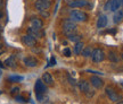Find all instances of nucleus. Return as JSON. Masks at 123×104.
I'll use <instances>...</instances> for the list:
<instances>
[{
    "label": "nucleus",
    "instance_id": "17",
    "mask_svg": "<svg viewBox=\"0 0 123 104\" xmlns=\"http://www.w3.org/2000/svg\"><path fill=\"white\" fill-rule=\"evenodd\" d=\"M123 21V9H119L116 13H115L114 17H113V22L115 24H119L120 22Z\"/></svg>",
    "mask_w": 123,
    "mask_h": 104
},
{
    "label": "nucleus",
    "instance_id": "9",
    "mask_svg": "<svg viewBox=\"0 0 123 104\" xmlns=\"http://www.w3.org/2000/svg\"><path fill=\"white\" fill-rule=\"evenodd\" d=\"M71 8H83L87 7V5L89 4L88 0H72L67 2Z\"/></svg>",
    "mask_w": 123,
    "mask_h": 104
},
{
    "label": "nucleus",
    "instance_id": "21",
    "mask_svg": "<svg viewBox=\"0 0 123 104\" xmlns=\"http://www.w3.org/2000/svg\"><path fill=\"white\" fill-rule=\"evenodd\" d=\"M108 59H110L111 62H114V63L119 62V57H117V54H116L114 51L108 52Z\"/></svg>",
    "mask_w": 123,
    "mask_h": 104
},
{
    "label": "nucleus",
    "instance_id": "26",
    "mask_svg": "<svg viewBox=\"0 0 123 104\" xmlns=\"http://www.w3.org/2000/svg\"><path fill=\"white\" fill-rule=\"evenodd\" d=\"M40 15L44 18H48L49 17V11L48 10H44V11H40Z\"/></svg>",
    "mask_w": 123,
    "mask_h": 104
},
{
    "label": "nucleus",
    "instance_id": "32",
    "mask_svg": "<svg viewBox=\"0 0 123 104\" xmlns=\"http://www.w3.org/2000/svg\"><path fill=\"white\" fill-rule=\"evenodd\" d=\"M2 6H4V1H2V0H0V9L2 8Z\"/></svg>",
    "mask_w": 123,
    "mask_h": 104
},
{
    "label": "nucleus",
    "instance_id": "25",
    "mask_svg": "<svg viewBox=\"0 0 123 104\" xmlns=\"http://www.w3.org/2000/svg\"><path fill=\"white\" fill-rule=\"evenodd\" d=\"M18 92H19V87H13L12 91H10V93H12V95H16Z\"/></svg>",
    "mask_w": 123,
    "mask_h": 104
},
{
    "label": "nucleus",
    "instance_id": "31",
    "mask_svg": "<svg viewBox=\"0 0 123 104\" xmlns=\"http://www.w3.org/2000/svg\"><path fill=\"white\" fill-rule=\"evenodd\" d=\"M2 17H4V13H2V10L0 9V19H1Z\"/></svg>",
    "mask_w": 123,
    "mask_h": 104
},
{
    "label": "nucleus",
    "instance_id": "18",
    "mask_svg": "<svg viewBox=\"0 0 123 104\" xmlns=\"http://www.w3.org/2000/svg\"><path fill=\"white\" fill-rule=\"evenodd\" d=\"M122 5L120 0H111V11H117Z\"/></svg>",
    "mask_w": 123,
    "mask_h": 104
},
{
    "label": "nucleus",
    "instance_id": "1",
    "mask_svg": "<svg viewBox=\"0 0 123 104\" xmlns=\"http://www.w3.org/2000/svg\"><path fill=\"white\" fill-rule=\"evenodd\" d=\"M88 14L82 10H79V9H74L70 13V19H72L75 23H84L88 21Z\"/></svg>",
    "mask_w": 123,
    "mask_h": 104
},
{
    "label": "nucleus",
    "instance_id": "6",
    "mask_svg": "<svg viewBox=\"0 0 123 104\" xmlns=\"http://www.w3.org/2000/svg\"><path fill=\"white\" fill-rule=\"evenodd\" d=\"M22 42L24 45L26 47H30V48H33L37 45V39H34L33 36H31L29 34H25L22 36Z\"/></svg>",
    "mask_w": 123,
    "mask_h": 104
},
{
    "label": "nucleus",
    "instance_id": "5",
    "mask_svg": "<svg viewBox=\"0 0 123 104\" xmlns=\"http://www.w3.org/2000/svg\"><path fill=\"white\" fill-rule=\"evenodd\" d=\"M34 8L38 11H44V10H49L50 8V1L48 0H37L34 2Z\"/></svg>",
    "mask_w": 123,
    "mask_h": 104
},
{
    "label": "nucleus",
    "instance_id": "37",
    "mask_svg": "<svg viewBox=\"0 0 123 104\" xmlns=\"http://www.w3.org/2000/svg\"><path fill=\"white\" fill-rule=\"evenodd\" d=\"M121 58H122V60H123V53H121Z\"/></svg>",
    "mask_w": 123,
    "mask_h": 104
},
{
    "label": "nucleus",
    "instance_id": "36",
    "mask_svg": "<svg viewBox=\"0 0 123 104\" xmlns=\"http://www.w3.org/2000/svg\"><path fill=\"white\" fill-rule=\"evenodd\" d=\"M120 1H121V5L123 6V0H120Z\"/></svg>",
    "mask_w": 123,
    "mask_h": 104
},
{
    "label": "nucleus",
    "instance_id": "15",
    "mask_svg": "<svg viewBox=\"0 0 123 104\" xmlns=\"http://www.w3.org/2000/svg\"><path fill=\"white\" fill-rule=\"evenodd\" d=\"M41 80H42L46 85H49V86L54 84V78L49 73H44V74L42 75V79H41Z\"/></svg>",
    "mask_w": 123,
    "mask_h": 104
},
{
    "label": "nucleus",
    "instance_id": "27",
    "mask_svg": "<svg viewBox=\"0 0 123 104\" xmlns=\"http://www.w3.org/2000/svg\"><path fill=\"white\" fill-rule=\"evenodd\" d=\"M68 82L71 83V85H73V86H75V85H78V83L75 82L74 79H73V78H71L70 77V75H68Z\"/></svg>",
    "mask_w": 123,
    "mask_h": 104
},
{
    "label": "nucleus",
    "instance_id": "34",
    "mask_svg": "<svg viewBox=\"0 0 123 104\" xmlns=\"http://www.w3.org/2000/svg\"><path fill=\"white\" fill-rule=\"evenodd\" d=\"M1 32H2V26L0 25V33H1Z\"/></svg>",
    "mask_w": 123,
    "mask_h": 104
},
{
    "label": "nucleus",
    "instance_id": "11",
    "mask_svg": "<svg viewBox=\"0 0 123 104\" xmlns=\"http://www.w3.org/2000/svg\"><path fill=\"white\" fill-rule=\"evenodd\" d=\"M30 24H31V27L37 28V30H42V27H43V22L39 17H31Z\"/></svg>",
    "mask_w": 123,
    "mask_h": 104
},
{
    "label": "nucleus",
    "instance_id": "7",
    "mask_svg": "<svg viewBox=\"0 0 123 104\" xmlns=\"http://www.w3.org/2000/svg\"><path fill=\"white\" fill-rule=\"evenodd\" d=\"M34 89H35V94H41V95H43L44 93L47 92V85H46L41 79H38V80L35 82Z\"/></svg>",
    "mask_w": 123,
    "mask_h": 104
},
{
    "label": "nucleus",
    "instance_id": "16",
    "mask_svg": "<svg viewBox=\"0 0 123 104\" xmlns=\"http://www.w3.org/2000/svg\"><path fill=\"white\" fill-rule=\"evenodd\" d=\"M66 36H67V39L70 40L71 42H74V43H76V42H80V41L82 40V35L75 34V32H74V33H70V34H66Z\"/></svg>",
    "mask_w": 123,
    "mask_h": 104
},
{
    "label": "nucleus",
    "instance_id": "8",
    "mask_svg": "<svg viewBox=\"0 0 123 104\" xmlns=\"http://www.w3.org/2000/svg\"><path fill=\"white\" fill-rule=\"evenodd\" d=\"M106 95L108 96V99H110L112 102H119L121 100V96L116 93V92L113 89V88H111V87H106Z\"/></svg>",
    "mask_w": 123,
    "mask_h": 104
},
{
    "label": "nucleus",
    "instance_id": "33",
    "mask_svg": "<svg viewBox=\"0 0 123 104\" xmlns=\"http://www.w3.org/2000/svg\"><path fill=\"white\" fill-rule=\"evenodd\" d=\"M116 104H123V100H120L119 102H116Z\"/></svg>",
    "mask_w": 123,
    "mask_h": 104
},
{
    "label": "nucleus",
    "instance_id": "38",
    "mask_svg": "<svg viewBox=\"0 0 123 104\" xmlns=\"http://www.w3.org/2000/svg\"><path fill=\"white\" fill-rule=\"evenodd\" d=\"M48 1H50V0H48Z\"/></svg>",
    "mask_w": 123,
    "mask_h": 104
},
{
    "label": "nucleus",
    "instance_id": "35",
    "mask_svg": "<svg viewBox=\"0 0 123 104\" xmlns=\"http://www.w3.org/2000/svg\"><path fill=\"white\" fill-rule=\"evenodd\" d=\"M1 41H2V37H1V33H0V43H1Z\"/></svg>",
    "mask_w": 123,
    "mask_h": 104
},
{
    "label": "nucleus",
    "instance_id": "28",
    "mask_svg": "<svg viewBox=\"0 0 123 104\" xmlns=\"http://www.w3.org/2000/svg\"><path fill=\"white\" fill-rule=\"evenodd\" d=\"M15 99H16V101H17V102H25L24 97H22V96H16Z\"/></svg>",
    "mask_w": 123,
    "mask_h": 104
},
{
    "label": "nucleus",
    "instance_id": "20",
    "mask_svg": "<svg viewBox=\"0 0 123 104\" xmlns=\"http://www.w3.org/2000/svg\"><path fill=\"white\" fill-rule=\"evenodd\" d=\"M83 48H84V44H83V42H76L75 43V45H74V53L75 54H81V52H82V50H83Z\"/></svg>",
    "mask_w": 123,
    "mask_h": 104
},
{
    "label": "nucleus",
    "instance_id": "14",
    "mask_svg": "<svg viewBox=\"0 0 123 104\" xmlns=\"http://www.w3.org/2000/svg\"><path fill=\"white\" fill-rule=\"evenodd\" d=\"M108 23V19H107V16L106 15H100L98 19H97V28H104L106 27Z\"/></svg>",
    "mask_w": 123,
    "mask_h": 104
},
{
    "label": "nucleus",
    "instance_id": "3",
    "mask_svg": "<svg viewBox=\"0 0 123 104\" xmlns=\"http://www.w3.org/2000/svg\"><path fill=\"white\" fill-rule=\"evenodd\" d=\"M62 28H63V32L65 35L70 34V33H74L76 31V23L73 22L70 18H66L62 23Z\"/></svg>",
    "mask_w": 123,
    "mask_h": 104
},
{
    "label": "nucleus",
    "instance_id": "10",
    "mask_svg": "<svg viewBox=\"0 0 123 104\" xmlns=\"http://www.w3.org/2000/svg\"><path fill=\"white\" fill-rule=\"evenodd\" d=\"M27 34L33 36L34 39H41V37H43L44 33L42 30H37V28H33V27H29L27 28Z\"/></svg>",
    "mask_w": 123,
    "mask_h": 104
},
{
    "label": "nucleus",
    "instance_id": "30",
    "mask_svg": "<svg viewBox=\"0 0 123 104\" xmlns=\"http://www.w3.org/2000/svg\"><path fill=\"white\" fill-rule=\"evenodd\" d=\"M56 63V60H55V58H51V60H50V63H49V66H54Z\"/></svg>",
    "mask_w": 123,
    "mask_h": 104
},
{
    "label": "nucleus",
    "instance_id": "22",
    "mask_svg": "<svg viewBox=\"0 0 123 104\" xmlns=\"http://www.w3.org/2000/svg\"><path fill=\"white\" fill-rule=\"evenodd\" d=\"M91 53H92V48H91V47L83 48L82 52H81V54H82L84 58H89V57H91Z\"/></svg>",
    "mask_w": 123,
    "mask_h": 104
},
{
    "label": "nucleus",
    "instance_id": "13",
    "mask_svg": "<svg viewBox=\"0 0 123 104\" xmlns=\"http://www.w3.org/2000/svg\"><path fill=\"white\" fill-rule=\"evenodd\" d=\"M23 62H24V65L26 66V67H30V68H33V67H37V66H38V60L32 56L25 57V58L23 59Z\"/></svg>",
    "mask_w": 123,
    "mask_h": 104
},
{
    "label": "nucleus",
    "instance_id": "19",
    "mask_svg": "<svg viewBox=\"0 0 123 104\" xmlns=\"http://www.w3.org/2000/svg\"><path fill=\"white\" fill-rule=\"evenodd\" d=\"M5 63H6L7 67L15 68V67H16V60H15V57L12 56V57H9V58H7V59L5 60Z\"/></svg>",
    "mask_w": 123,
    "mask_h": 104
},
{
    "label": "nucleus",
    "instance_id": "29",
    "mask_svg": "<svg viewBox=\"0 0 123 104\" xmlns=\"http://www.w3.org/2000/svg\"><path fill=\"white\" fill-rule=\"evenodd\" d=\"M105 10H111V0L105 5Z\"/></svg>",
    "mask_w": 123,
    "mask_h": 104
},
{
    "label": "nucleus",
    "instance_id": "2",
    "mask_svg": "<svg viewBox=\"0 0 123 104\" xmlns=\"http://www.w3.org/2000/svg\"><path fill=\"white\" fill-rule=\"evenodd\" d=\"M78 87H79V89L82 92L88 99H91L92 96L95 95V91L91 88L90 83H88L87 80H80V82L78 83Z\"/></svg>",
    "mask_w": 123,
    "mask_h": 104
},
{
    "label": "nucleus",
    "instance_id": "24",
    "mask_svg": "<svg viewBox=\"0 0 123 104\" xmlns=\"http://www.w3.org/2000/svg\"><path fill=\"white\" fill-rule=\"evenodd\" d=\"M63 54H64L66 58H70V57L72 56V50H71L70 48H65L63 50Z\"/></svg>",
    "mask_w": 123,
    "mask_h": 104
},
{
    "label": "nucleus",
    "instance_id": "12",
    "mask_svg": "<svg viewBox=\"0 0 123 104\" xmlns=\"http://www.w3.org/2000/svg\"><path fill=\"white\" fill-rule=\"evenodd\" d=\"M90 85H91L93 88H96V89H99L101 87L104 86V82L101 80V78L97 77V76H92L90 78Z\"/></svg>",
    "mask_w": 123,
    "mask_h": 104
},
{
    "label": "nucleus",
    "instance_id": "23",
    "mask_svg": "<svg viewBox=\"0 0 123 104\" xmlns=\"http://www.w3.org/2000/svg\"><path fill=\"white\" fill-rule=\"evenodd\" d=\"M9 80H10V82H22L23 77L22 76H10V77H9Z\"/></svg>",
    "mask_w": 123,
    "mask_h": 104
},
{
    "label": "nucleus",
    "instance_id": "4",
    "mask_svg": "<svg viewBox=\"0 0 123 104\" xmlns=\"http://www.w3.org/2000/svg\"><path fill=\"white\" fill-rule=\"evenodd\" d=\"M91 59L93 62H101V61L105 59V52L103 51L100 48H97V49H93L92 50V53H91Z\"/></svg>",
    "mask_w": 123,
    "mask_h": 104
}]
</instances>
